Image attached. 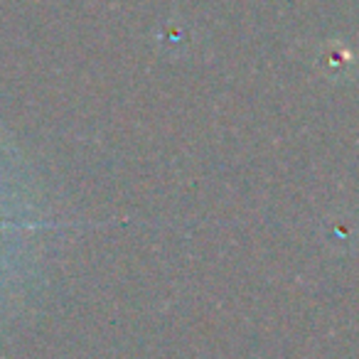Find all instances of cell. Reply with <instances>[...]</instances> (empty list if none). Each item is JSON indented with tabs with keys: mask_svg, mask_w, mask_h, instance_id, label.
Returning <instances> with one entry per match:
<instances>
[{
	"mask_svg": "<svg viewBox=\"0 0 359 359\" xmlns=\"http://www.w3.org/2000/svg\"><path fill=\"white\" fill-rule=\"evenodd\" d=\"M62 229V222L45 217L35 205L22 165L0 138V323L22 293V280L45 236Z\"/></svg>",
	"mask_w": 359,
	"mask_h": 359,
	"instance_id": "6da1fadb",
	"label": "cell"
}]
</instances>
